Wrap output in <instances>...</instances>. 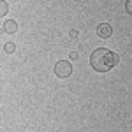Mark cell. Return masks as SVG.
I'll return each instance as SVG.
<instances>
[{"mask_svg": "<svg viewBox=\"0 0 132 132\" xmlns=\"http://www.w3.org/2000/svg\"><path fill=\"white\" fill-rule=\"evenodd\" d=\"M118 63V56L108 48H97L90 55V65L97 72H108Z\"/></svg>", "mask_w": 132, "mask_h": 132, "instance_id": "6da1fadb", "label": "cell"}, {"mask_svg": "<svg viewBox=\"0 0 132 132\" xmlns=\"http://www.w3.org/2000/svg\"><path fill=\"white\" fill-rule=\"evenodd\" d=\"M55 74L58 78H69L72 74V63L69 60H60L55 65Z\"/></svg>", "mask_w": 132, "mask_h": 132, "instance_id": "7a4b0ae2", "label": "cell"}, {"mask_svg": "<svg viewBox=\"0 0 132 132\" xmlns=\"http://www.w3.org/2000/svg\"><path fill=\"white\" fill-rule=\"evenodd\" d=\"M97 34L102 39H108V37H111V34H113V27L109 23H102V25L97 27Z\"/></svg>", "mask_w": 132, "mask_h": 132, "instance_id": "3957f363", "label": "cell"}, {"mask_svg": "<svg viewBox=\"0 0 132 132\" xmlns=\"http://www.w3.org/2000/svg\"><path fill=\"white\" fill-rule=\"evenodd\" d=\"M18 30V23L14 20H5L4 21V32L5 34H16Z\"/></svg>", "mask_w": 132, "mask_h": 132, "instance_id": "277c9868", "label": "cell"}, {"mask_svg": "<svg viewBox=\"0 0 132 132\" xmlns=\"http://www.w3.org/2000/svg\"><path fill=\"white\" fill-rule=\"evenodd\" d=\"M7 12H9V5H7L4 0H0V18H2V16H5Z\"/></svg>", "mask_w": 132, "mask_h": 132, "instance_id": "5b68a950", "label": "cell"}, {"mask_svg": "<svg viewBox=\"0 0 132 132\" xmlns=\"http://www.w3.org/2000/svg\"><path fill=\"white\" fill-rule=\"evenodd\" d=\"M4 50H5V53H14L16 46H14V42H7V44L4 46Z\"/></svg>", "mask_w": 132, "mask_h": 132, "instance_id": "8992f818", "label": "cell"}, {"mask_svg": "<svg viewBox=\"0 0 132 132\" xmlns=\"http://www.w3.org/2000/svg\"><path fill=\"white\" fill-rule=\"evenodd\" d=\"M132 0H127V12H132Z\"/></svg>", "mask_w": 132, "mask_h": 132, "instance_id": "52a82bcc", "label": "cell"}, {"mask_svg": "<svg viewBox=\"0 0 132 132\" xmlns=\"http://www.w3.org/2000/svg\"><path fill=\"white\" fill-rule=\"evenodd\" d=\"M71 58H72V60H76V58H78V53H76V51H72V53H71Z\"/></svg>", "mask_w": 132, "mask_h": 132, "instance_id": "ba28073f", "label": "cell"}]
</instances>
